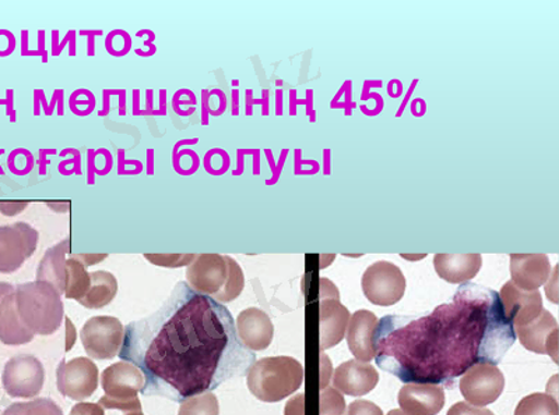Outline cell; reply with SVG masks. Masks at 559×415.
Here are the masks:
<instances>
[{
	"mask_svg": "<svg viewBox=\"0 0 559 415\" xmlns=\"http://www.w3.org/2000/svg\"><path fill=\"white\" fill-rule=\"evenodd\" d=\"M64 321H67V337H68V343H67V352H70L72 350L73 344L76 343L78 334H76V328L73 327L72 321H70L69 318L64 317Z\"/></svg>",
	"mask_w": 559,
	"mask_h": 415,
	"instance_id": "obj_41",
	"label": "cell"
},
{
	"mask_svg": "<svg viewBox=\"0 0 559 415\" xmlns=\"http://www.w3.org/2000/svg\"><path fill=\"white\" fill-rule=\"evenodd\" d=\"M344 415H383L382 410L367 400H357L349 404L347 413Z\"/></svg>",
	"mask_w": 559,
	"mask_h": 415,
	"instance_id": "obj_35",
	"label": "cell"
},
{
	"mask_svg": "<svg viewBox=\"0 0 559 415\" xmlns=\"http://www.w3.org/2000/svg\"><path fill=\"white\" fill-rule=\"evenodd\" d=\"M98 404L105 410H119L123 415H144L139 398L117 400L104 396Z\"/></svg>",
	"mask_w": 559,
	"mask_h": 415,
	"instance_id": "obj_32",
	"label": "cell"
},
{
	"mask_svg": "<svg viewBox=\"0 0 559 415\" xmlns=\"http://www.w3.org/2000/svg\"><path fill=\"white\" fill-rule=\"evenodd\" d=\"M90 279H92V284H90L88 292L79 303L90 309L107 307L117 297V278L111 272L94 271L90 272Z\"/></svg>",
	"mask_w": 559,
	"mask_h": 415,
	"instance_id": "obj_24",
	"label": "cell"
},
{
	"mask_svg": "<svg viewBox=\"0 0 559 415\" xmlns=\"http://www.w3.org/2000/svg\"><path fill=\"white\" fill-rule=\"evenodd\" d=\"M88 170H90V178H88V184H94V174L97 172V164L94 163V157H96V151L94 149H90L88 151Z\"/></svg>",
	"mask_w": 559,
	"mask_h": 415,
	"instance_id": "obj_42",
	"label": "cell"
},
{
	"mask_svg": "<svg viewBox=\"0 0 559 415\" xmlns=\"http://www.w3.org/2000/svg\"><path fill=\"white\" fill-rule=\"evenodd\" d=\"M362 292L369 303L379 307H391L403 298L406 292V278L396 265L378 261L364 272Z\"/></svg>",
	"mask_w": 559,
	"mask_h": 415,
	"instance_id": "obj_6",
	"label": "cell"
},
{
	"mask_svg": "<svg viewBox=\"0 0 559 415\" xmlns=\"http://www.w3.org/2000/svg\"><path fill=\"white\" fill-rule=\"evenodd\" d=\"M131 35L127 32H122V29H115V32L109 34L107 39H105V49H107L112 57H124V54L131 51Z\"/></svg>",
	"mask_w": 559,
	"mask_h": 415,
	"instance_id": "obj_30",
	"label": "cell"
},
{
	"mask_svg": "<svg viewBox=\"0 0 559 415\" xmlns=\"http://www.w3.org/2000/svg\"><path fill=\"white\" fill-rule=\"evenodd\" d=\"M147 157H148L147 173L150 174V176H152V174H154V151H153V149H148Z\"/></svg>",
	"mask_w": 559,
	"mask_h": 415,
	"instance_id": "obj_45",
	"label": "cell"
},
{
	"mask_svg": "<svg viewBox=\"0 0 559 415\" xmlns=\"http://www.w3.org/2000/svg\"><path fill=\"white\" fill-rule=\"evenodd\" d=\"M404 415H437L445 406V390L439 385L407 383L399 392Z\"/></svg>",
	"mask_w": 559,
	"mask_h": 415,
	"instance_id": "obj_16",
	"label": "cell"
},
{
	"mask_svg": "<svg viewBox=\"0 0 559 415\" xmlns=\"http://www.w3.org/2000/svg\"><path fill=\"white\" fill-rule=\"evenodd\" d=\"M39 233L26 222L0 227V273H14L37 249Z\"/></svg>",
	"mask_w": 559,
	"mask_h": 415,
	"instance_id": "obj_7",
	"label": "cell"
},
{
	"mask_svg": "<svg viewBox=\"0 0 559 415\" xmlns=\"http://www.w3.org/2000/svg\"><path fill=\"white\" fill-rule=\"evenodd\" d=\"M376 314L359 309L349 317L347 327V343L349 352L358 362L369 363L376 358L377 352L373 347V333L378 327Z\"/></svg>",
	"mask_w": 559,
	"mask_h": 415,
	"instance_id": "obj_21",
	"label": "cell"
},
{
	"mask_svg": "<svg viewBox=\"0 0 559 415\" xmlns=\"http://www.w3.org/2000/svg\"><path fill=\"white\" fill-rule=\"evenodd\" d=\"M70 253V239H64L57 246L47 249L37 269V280L48 282L58 290L59 294L67 292V254Z\"/></svg>",
	"mask_w": 559,
	"mask_h": 415,
	"instance_id": "obj_23",
	"label": "cell"
},
{
	"mask_svg": "<svg viewBox=\"0 0 559 415\" xmlns=\"http://www.w3.org/2000/svg\"><path fill=\"white\" fill-rule=\"evenodd\" d=\"M515 340L496 290L464 283L426 317L381 319L373 347L378 367L402 382L451 385L474 365L501 363Z\"/></svg>",
	"mask_w": 559,
	"mask_h": 415,
	"instance_id": "obj_2",
	"label": "cell"
},
{
	"mask_svg": "<svg viewBox=\"0 0 559 415\" xmlns=\"http://www.w3.org/2000/svg\"><path fill=\"white\" fill-rule=\"evenodd\" d=\"M346 403L336 389L326 388L321 392V415H343Z\"/></svg>",
	"mask_w": 559,
	"mask_h": 415,
	"instance_id": "obj_31",
	"label": "cell"
},
{
	"mask_svg": "<svg viewBox=\"0 0 559 415\" xmlns=\"http://www.w3.org/2000/svg\"><path fill=\"white\" fill-rule=\"evenodd\" d=\"M448 415H496L489 410L481 407H474L468 403H456L449 410Z\"/></svg>",
	"mask_w": 559,
	"mask_h": 415,
	"instance_id": "obj_37",
	"label": "cell"
},
{
	"mask_svg": "<svg viewBox=\"0 0 559 415\" xmlns=\"http://www.w3.org/2000/svg\"><path fill=\"white\" fill-rule=\"evenodd\" d=\"M34 334L20 321L16 308V288L0 282V342L22 346L33 342Z\"/></svg>",
	"mask_w": 559,
	"mask_h": 415,
	"instance_id": "obj_15",
	"label": "cell"
},
{
	"mask_svg": "<svg viewBox=\"0 0 559 415\" xmlns=\"http://www.w3.org/2000/svg\"><path fill=\"white\" fill-rule=\"evenodd\" d=\"M70 415H105L104 408L99 404L80 403L72 408Z\"/></svg>",
	"mask_w": 559,
	"mask_h": 415,
	"instance_id": "obj_39",
	"label": "cell"
},
{
	"mask_svg": "<svg viewBox=\"0 0 559 415\" xmlns=\"http://www.w3.org/2000/svg\"><path fill=\"white\" fill-rule=\"evenodd\" d=\"M499 300H501L503 314L513 325V329L532 322L544 309L543 297L538 290L526 292V290L516 288L512 282L503 284Z\"/></svg>",
	"mask_w": 559,
	"mask_h": 415,
	"instance_id": "obj_14",
	"label": "cell"
},
{
	"mask_svg": "<svg viewBox=\"0 0 559 415\" xmlns=\"http://www.w3.org/2000/svg\"><path fill=\"white\" fill-rule=\"evenodd\" d=\"M481 267V254H437L433 257L438 277L452 284L471 282Z\"/></svg>",
	"mask_w": 559,
	"mask_h": 415,
	"instance_id": "obj_22",
	"label": "cell"
},
{
	"mask_svg": "<svg viewBox=\"0 0 559 415\" xmlns=\"http://www.w3.org/2000/svg\"><path fill=\"white\" fill-rule=\"evenodd\" d=\"M68 279H67V292L64 297L69 300H82L86 296L92 279H90V272H87V265L73 255L72 258L68 259Z\"/></svg>",
	"mask_w": 559,
	"mask_h": 415,
	"instance_id": "obj_25",
	"label": "cell"
},
{
	"mask_svg": "<svg viewBox=\"0 0 559 415\" xmlns=\"http://www.w3.org/2000/svg\"><path fill=\"white\" fill-rule=\"evenodd\" d=\"M237 334L251 352H263L272 344L274 327L271 317L262 309H243L237 318Z\"/></svg>",
	"mask_w": 559,
	"mask_h": 415,
	"instance_id": "obj_19",
	"label": "cell"
},
{
	"mask_svg": "<svg viewBox=\"0 0 559 415\" xmlns=\"http://www.w3.org/2000/svg\"><path fill=\"white\" fill-rule=\"evenodd\" d=\"M109 94H111V91H107V89H105V91H104V109L102 112H99V117H105V114H108V112H109Z\"/></svg>",
	"mask_w": 559,
	"mask_h": 415,
	"instance_id": "obj_44",
	"label": "cell"
},
{
	"mask_svg": "<svg viewBox=\"0 0 559 415\" xmlns=\"http://www.w3.org/2000/svg\"><path fill=\"white\" fill-rule=\"evenodd\" d=\"M459 388L472 406L486 407L501 396L506 388V377L497 365L477 364L463 374Z\"/></svg>",
	"mask_w": 559,
	"mask_h": 415,
	"instance_id": "obj_10",
	"label": "cell"
},
{
	"mask_svg": "<svg viewBox=\"0 0 559 415\" xmlns=\"http://www.w3.org/2000/svg\"><path fill=\"white\" fill-rule=\"evenodd\" d=\"M45 382V369L34 356L13 357L4 365L2 383L10 398L29 399L41 393Z\"/></svg>",
	"mask_w": 559,
	"mask_h": 415,
	"instance_id": "obj_9",
	"label": "cell"
},
{
	"mask_svg": "<svg viewBox=\"0 0 559 415\" xmlns=\"http://www.w3.org/2000/svg\"><path fill=\"white\" fill-rule=\"evenodd\" d=\"M194 257L197 255H174V254H166V255H159V254H146L144 255V258L148 259V263H152L154 265H162V267H183V265H189L193 261Z\"/></svg>",
	"mask_w": 559,
	"mask_h": 415,
	"instance_id": "obj_33",
	"label": "cell"
},
{
	"mask_svg": "<svg viewBox=\"0 0 559 415\" xmlns=\"http://www.w3.org/2000/svg\"><path fill=\"white\" fill-rule=\"evenodd\" d=\"M202 98H203V119H202V123L203 124H209V119H207V117H209V109H207L209 91H206V89H204Z\"/></svg>",
	"mask_w": 559,
	"mask_h": 415,
	"instance_id": "obj_43",
	"label": "cell"
},
{
	"mask_svg": "<svg viewBox=\"0 0 559 415\" xmlns=\"http://www.w3.org/2000/svg\"><path fill=\"white\" fill-rule=\"evenodd\" d=\"M57 385L62 396L72 400L92 398L98 388L97 365L86 357L73 358L72 362H61L57 369Z\"/></svg>",
	"mask_w": 559,
	"mask_h": 415,
	"instance_id": "obj_11",
	"label": "cell"
},
{
	"mask_svg": "<svg viewBox=\"0 0 559 415\" xmlns=\"http://www.w3.org/2000/svg\"><path fill=\"white\" fill-rule=\"evenodd\" d=\"M551 264L546 254H511V277L516 288L534 292L550 279Z\"/></svg>",
	"mask_w": 559,
	"mask_h": 415,
	"instance_id": "obj_18",
	"label": "cell"
},
{
	"mask_svg": "<svg viewBox=\"0 0 559 415\" xmlns=\"http://www.w3.org/2000/svg\"><path fill=\"white\" fill-rule=\"evenodd\" d=\"M516 339L528 352L548 354L558 359V324L551 313L543 309L542 314L532 322L515 328Z\"/></svg>",
	"mask_w": 559,
	"mask_h": 415,
	"instance_id": "obj_13",
	"label": "cell"
},
{
	"mask_svg": "<svg viewBox=\"0 0 559 415\" xmlns=\"http://www.w3.org/2000/svg\"><path fill=\"white\" fill-rule=\"evenodd\" d=\"M226 95H224L222 89H214V91L209 93L207 109L212 108L213 105L216 103V107H214L209 113L213 114V117H219V114H223L224 111H226Z\"/></svg>",
	"mask_w": 559,
	"mask_h": 415,
	"instance_id": "obj_36",
	"label": "cell"
},
{
	"mask_svg": "<svg viewBox=\"0 0 559 415\" xmlns=\"http://www.w3.org/2000/svg\"><path fill=\"white\" fill-rule=\"evenodd\" d=\"M28 202H0V212L7 217H16L17 213L23 212L28 207Z\"/></svg>",
	"mask_w": 559,
	"mask_h": 415,
	"instance_id": "obj_40",
	"label": "cell"
},
{
	"mask_svg": "<svg viewBox=\"0 0 559 415\" xmlns=\"http://www.w3.org/2000/svg\"><path fill=\"white\" fill-rule=\"evenodd\" d=\"M16 308L20 321L35 334L49 337L61 328L64 318L62 296L43 280L19 284Z\"/></svg>",
	"mask_w": 559,
	"mask_h": 415,
	"instance_id": "obj_4",
	"label": "cell"
},
{
	"mask_svg": "<svg viewBox=\"0 0 559 415\" xmlns=\"http://www.w3.org/2000/svg\"><path fill=\"white\" fill-rule=\"evenodd\" d=\"M124 151L123 149H119L118 151V174H129V167H134V169L131 170V174H139L142 173L143 164L139 161H127V159L123 158Z\"/></svg>",
	"mask_w": 559,
	"mask_h": 415,
	"instance_id": "obj_38",
	"label": "cell"
},
{
	"mask_svg": "<svg viewBox=\"0 0 559 415\" xmlns=\"http://www.w3.org/2000/svg\"><path fill=\"white\" fill-rule=\"evenodd\" d=\"M188 286L203 296L226 304L241 296L242 268L229 255L199 254L187 269Z\"/></svg>",
	"mask_w": 559,
	"mask_h": 415,
	"instance_id": "obj_3",
	"label": "cell"
},
{
	"mask_svg": "<svg viewBox=\"0 0 559 415\" xmlns=\"http://www.w3.org/2000/svg\"><path fill=\"white\" fill-rule=\"evenodd\" d=\"M515 415H559L556 398L547 393H533L518 404Z\"/></svg>",
	"mask_w": 559,
	"mask_h": 415,
	"instance_id": "obj_26",
	"label": "cell"
},
{
	"mask_svg": "<svg viewBox=\"0 0 559 415\" xmlns=\"http://www.w3.org/2000/svg\"><path fill=\"white\" fill-rule=\"evenodd\" d=\"M70 111L78 117H88L96 108V98L88 89H78L70 97Z\"/></svg>",
	"mask_w": 559,
	"mask_h": 415,
	"instance_id": "obj_29",
	"label": "cell"
},
{
	"mask_svg": "<svg viewBox=\"0 0 559 415\" xmlns=\"http://www.w3.org/2000/svg\"><path fill=\"white\" fill-rule=\"evenodd\" d=\"M247 382L254 398L264 403H277L301 388L304 367L293 357L262 358L249 368Z\"/></svg>",
	"mask_w": 559,
	"mask_h": 415,
	"instance_id": "obj_5",
	"label": "cell"
},
{
	"mask_svg": "<svg viewBox=\"0 0 559 415\" xmlns=\"http://www.w3.org/2000/svg\"><path fill=\"white\" fill-rule=\"evenodd\" d=\"M218 400L213 393H203L199 396L183 400L178 415H218Z\"/></svg>",
	"mask_w": 559,
	"mask_h": 415,
	"instance_id": "obj_28",
	"label": "cell"
},
{
	"mask_svg": "<svg viewBox=\"0 0 559 415\" xmlns=\"http://www.w3.org/2000/svg\"><path fill=\"white\" fill-rule=\"evenodd\" d=\"M80 338L90 357L105 362L121 352L124 327L115 317H93L84 325Z\"/></svg>",
	"mask_w": 559,
	"mask_h": 415,
	"instance_id": "obj_8",
	"label": "cell"
},
{
	"mask_svg": "<svg viewBox=\"0 0 559 415\" xmlns=\"http://www.w3.org/2000/svg\"><path fill=\"white\" fill-rule=\"evenodd\" d=\"M229 168V157L226 151H224L223 157L219 158V161H214L212 155L210 152L204 157V169L213 176H219V174H224L227 172Z\"/></svg>",
	"mask_w": 559,
	"mask_h": 415,
	"instance_id": "obj_34",
	"label": "cell"
},
{
	"mask_svg": "<svg viewBox=\"0 0 559 415\" xmlns=\"http://www.w3.org/2000/svg\"><path fill=\"white\" fill-rule=\"evenodd\" d=\"M119 358L144 375V396L182 403L243 377L257 356L226 305L179 283L157 313L129 324Z\"/></svg>",
	"mask_w": 559,
	"mask_h": 415,
	"instance_id": "obj_1",
	"label": "cell"
},
{
	"mask_svg": "<svg viewBox=\"0 0 559 415\" xmlns=\"http://www.w3.org/2000/svg\"><path fill=\"white\" fill-rule=\"evenodd\" d=\"M349 321V313L338 298V290L329 296L324 279H321V304H319V346L324 350L341 343Z\"/></svg>",
	"mask_w": 559,
	"mask_h": 415,
	"instance_id": "obj_12",
	"label": "cell"
},
{
	"mask_svg": "<svg viewBox=\"0 0 559 415\" xmlns=\"http://www.w3.org/2000/svg\"><path fill=\"white\" fill-rule=\"evenodd\" d=\"M144 375L136 365L119 362L105 369L102 385L108 398L128 400L138 398L144 387Z\"/></svg>",
	"mask_w": 559,
	"mask_h": 415,
	"instance_id": "obj_20",
	"label": "cell"
},
{
	"mask_svg": "<svg viewBox=\"0 0 559 415\" xmlns=\"http://www.w3.org/2000/svg\"><path fill=\"white\" fill-rule=\"evenodd\" d=\"M379 374L369 363L349 359L334 369V389L348 396H364L377 388Z\"/></svg>",
	"mask_w": 559,
	"mask_h": 415,
	"instance_id": "obj_17",
	"label": "cell"
},
{
	"mask_svg": "<svg viewBox=\"0 0 559 415\" xmlns=\"http://www.w3.org/2000/svg\"><path fill=\"white\" fill-rule=\"evenodd\" d=\"M3 415H63V412L51 399H35L28 403L12 404Z\"/></svg>",
	"mask_w": 559,
	"mask_h": 415,
	"instance_id": "obj_27",
	"label": "cell"
}]
</instances>
